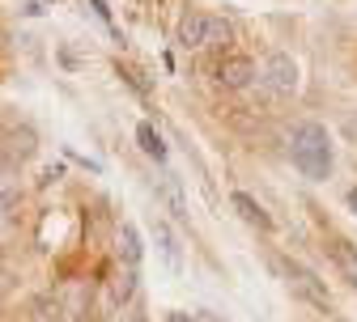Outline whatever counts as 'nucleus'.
<instances>
[{"mask_svg": "<svg viewBox=\"0 0 357 322\" xmlns=\"http://www.w3.org/2000/svg\"><path fill=\"white\" fill-rule=\"evenodd\" d=\"M289 157H294V170H298L302 178L324 182V178L332 174V161H336L328 127H324V123H315V119L298 123V127L289 131Z\"/></svg>", "mask_w": 357, "mask_h": 322, "instance_id": "f257e3e1", "label": "nucleus"}, {"mask_svg": "<svg viewBox=\"0 0 357 322\" xmlns=\"http://www.w3.org/2000/svg\"><path fill=\"white\" fill-rule=\"evenodd\" d=\"M178 42H183L188 51H217L234 42V26L226 17H208V13H188L178 22Z\"/></svg>", "mask_w": 357, "mask_h": 322, "instance_id": "f03ea898", "label": "nucleus"}, {"mask_svg": "<svg viewBox=\"0 0 357 322\" xmlns=\"http://www.w3.org/2000/svg\"><path fill=\"white\" fill-rule=\"evenodd\" d=\"M259 85L273 98H294L298 94V60L285 51H268L259 64Z\"/></svg>", "mask_w": 357, "mask_h": 322, "instance_id": "7ed1b4c3", "label": "nucleus"}, {"mask_svg": "<svg viewBox=\"0 0 357 322\" xmlns=\"http://www.w3.org/2000/svg\"><path fill=\"white\" fill-rule=\"evenodd\" d=\"M285 280H289V293L298 297V301H306V305H315V309H332V293H328V284L319 280L310 267H289L285 271Z\"/></svg>", "mask_w": 357, "mask_h": 322, "instance_id": "20e7f679", "label": "nucleus"}, {"mask_svg": "<svg viewBox=\"0 0 357 322\" xmlns=\"http://www.w3.org/2000/svg\"><path fill=\"white\" fill-rule=\"evenodd\" d=\"M255 77H259V68H255V60H247V56H226V60L217 64V81L226 85V89H247Z\"/></svg>", "mask_w": 357, "mask_h": 322, "instance_id": "39448f33", "label": "nucleus"}, {"mask_svg": "<svg viewBox=\"0 0 357 322\" xmlns=\"http://www.w3.org/2000/svg\"><path fill=\"white\" fill-rule=\"evenodd\" d=\"M328 255H332L336 271L344 275L353 289H357V246H353L349 238H332V242H328Z\"/></svg>", "mask_w": 357, "mask_h": 322, "instance_id": "423d86ee", "label": "nucleus"}, {"mask_svg": "<svg viewBox=\"0 0 357 322\" xmlns=\"http://www.w3.org/2000/svg\"><path fill=\"white\" fill-rule=\"evenodd\" d=\"M115 250H119V263L141 267V259H145V246H141L137 225H119V234H115Z\"/></svg>", "mask_w": 357, "mask_h": 322, "instance_id": "0eeeda50", "label": "nucleus"}, {"mask_svg": "<svg viewBox=\"0 0 357 322\" xmlns=\"http://www.w3.org/2000/svg\"><path fill=\"white\" fill-rule=\"evenodd\" d=\"M230 208H234L247 225H255V229H273V216H268V212L259 208V200H251L247 191H234V195H230Z\"/></svg>", "mask_w": 357, "mask_h": 322, "instance_id": "6e6552de", "label": "nucleus"}, {"mask_svg": "<svg viewBox=\"0 0 357 322\" xmlns=\"http://www.w3.org/2000/svg\"><path fill=\"white\" fill-rule=\"evenodd\" d=\"M137 280H141V267L119 263V267H115V280H111V297H115L119 305H128L132 293H137Z\"/></svg>", "mask_w": 357, "mask_h": 322, "instance_id": "1a4fd4ad", "label": "nucleus"}, {"mask_svg": "<svg viewBox=\"0 0 357 322\" xmlns=\"http://www.w3.org/2000/svg\"><path fill=\"white\" fill-rule=\"evenodd\" d=\"M158 246H162V259H166L170 271H183V250H178V238L166 220H158Z\"/></svg>", "mask_w": 357, "mask_h": 322, "instance_id": "9d476101", "label": "nucleus"}, {"mask_svg": "<svg viewBox=\"0 0 357 322\" xmlns=\"http://www.w3.org/2000/svg\"><path fill=\"white\" fill-rule=\"evenodd\" d=\"M34 145H38V140H34V131H30V127H17V131L9 136V145H5V149H9V166L30 161V157H34Z\"/></svg>", "mask_w": 357, "mask_h": 322, "instance_id": "9b49d317", "label": "nucleus"}, {"mask_svg": "<svg viewBox=\"0 0 357 322\" xmlns=\"http://www.w3.org/2000/svg\"><path fill=\"white\" fill-rule=\"evenodd\" d=\"M137 145H141V153H145V157L166 161V145H162V136H158V127H153V123H141V127H137Z\"/></svg>", "mask_w": 357, "mask_h": 322, "instance_id": "f8f14e48", "label": "nucleus"}, {"mask_svg": "<svg viewBox=\"0 0 357 322\" xmlns=\"http://www.w3.org/2000/svg\"><path fill=\"white\" fill-rule=\"evenodd\" d=\"M162 195H166V208L178 216V220H188V204H183V195H178V187L166 178V187H162Z\"/></svg>", "mask_w": 357, "mask_h": 322, "instance_id": "ddd939ff", "label": "nucleus"}, {"mask_svg": "<svg viewBox=\"0 0 357 322\" xmlns=\"http://www.w3.org/2000/svg\"><path fill=\"white\" fill-rule=\"evenodd\" d=\"M166 322H200V318H196V314H188V309H170V314H166Z\"/></svg>", "mask_w": 357, "mask_h": 322, "instance_id": "4468645a", "label": "nucleus"}, {"mask_svg": "<svg viewBox=\"0 0 357 322\" xmlns=\"http://www.w3.org/2000/svg\"><path fill=\"white\" fill-rule=\"evenodd\" d=\"M349 208H353V212H357V191H349Z\"/></svg>", "mask_w": 357, "mask_h": 322, "instance_id": "2eb2a0df", "label": "nucleus"}, {"mask_svg": "<svg viewBox=\"0 0 357 322\" xmlns=\"http://www.w3.org/2000/svg\"><path fill=\"white\" fill-rule=\"evenodd\" d=\"M132 322H149V318H145V314H137V318H132Z\"/></svg>", "mask_w": 357, "mask_h": 322, "instance_id": "dca6fc26", "label": "nucleus"}, {"mask_svg": "<svg viewBox=\"0 0 357 322\" xmlns=\"http://www.w3.org/2000/svg\"><path fill=\"white\" fill-rule=\"evenodd\" d=\"M0 289H5V284H0Z\"/></svg>", "mask_w": 357, "mask_h": 322, "instance_id": "f3484780", "label": "nucleus"}]
</instances>
